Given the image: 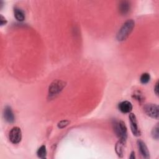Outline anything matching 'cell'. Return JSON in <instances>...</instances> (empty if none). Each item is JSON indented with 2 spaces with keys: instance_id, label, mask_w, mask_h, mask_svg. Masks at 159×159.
Instances as JSON below:
<instances>
[{
  "instance_id": "1",
  "label": "cell",
  "mask_w": 159,
  "mask_h": 159,
  "mask_svg": "<svg viewBox=\"0 0 159 159\" xmlns=\"http://www.w3.org/2000/svg\"><path fill=\"white\" fill-rule=\"evenodd\" d=\"M134 27L135 22L133 19H129L125 21L117 33V40L120 42L126 40L132 32Z\"/></svg>"
},
{
  "instance_id": "2",
  "label": "cell",
  "mask_w": 159,
  "mask_h": 159,
  "mask_svg": "<svg viewBox=\"0 0 159 159\" xmlns=\"http://www.w3.org/2000/svg\"><path fill=\"white\" fill-rule=\"evenodd\" d=\"M112 127L119 140L125 143L127 139V129L124 122L122 120H113Z\"/></svg>"
},
{
  "instance_id": "3",
  "label": "cell",
  "mask_w": 159,
  "mask_h": 159,
  "mask_svg": "<svg viewBox=\"0 0 159 159\" xmlns=\"http://www.w3.org/2000/svg\"><path fill=\"white\" fill-rule=\"evenodd\" d=\"M65 86V83L61 80L53 81L48 88V97L53 98L57 96Z\"/></svg>"
},
{
  "instance_id": "4",
  "label": "cell",
  "mask_w": 159,
  "mask_h": 159,
  "mask_svg": "<svg viewBox=\"0 0 159 159\" xmlns=\"http://www.w3.org/2000/svg\"><path fill=\"white\" fill-rule=\"evenodd\" d=\"M10 141L14 143H19L22 139V131L19 127H14L10 130L9 134Z\"/></svg>"
},
{
  "instance_id": "5",
  "label": "cell",
  "mask_w": 159,
  "mask_h": 159,
  "mask_svg": "<svg viewBox=\"0 0 159 159\" xmlns=\"http://www.w3.org/2000/svg\"><path fill=\"white\" fill-rule=\"evenodd\" d=\"M145 113L149 117L158 119V106L155 104H147L144 107Z\"/></svg>"
},
{
  "instance_id": "6",
  "label": "cell",
  "mask_w": 159,
  "mask_h": 159,
  "mask_svg": "<svg viewBox=\"0 0 159 159\" xmlns=\"http://www.w3.org/2000/svg\"><path fill=\"white\" fill-rule=\"evenodd\" d=\"M129 122H130V129H131L132 133L134 136H136V137L140 136L141 134V132L138 126L137 120L135 115L133 113H130L129 116Z\"/></svg>"
},
{
  "instance_id": "7",
  "label": "cell",
  "mask_w": 159,
  "mask_h": 159,
  "mask_svg": "<svg viewBox=\"0 0 159 159\" xmlns=\"http://www.w3.org/2000/svg\"><path fill=\"white\" fill-rule=\"evenodd\" d=\"M131 9V4L128 1H120L118 6L119 12L122 16H125L127 14Z\"/></svg>"
},
{
  "instance_id": "8",
  "label": "cell",
  "mask_w": 159,
  "mask_h": 159,
  "mask_svg": "<svg viewBox=\"0 0 159 159\" xmlns=\"http://www.w3.org/2000/svg\"><path fill=\"white\" fill-rule=\"evenodd\" d=\"M137 144L139 151L142 157L144 158H148L150 157V153L146 144L141 140H138Z\"/></svg>"
},
{
  "instance_id": "9",
  "label": "cell",
  "mask_w": 159,
  "mask_h": 159,
  "mask_svg": "<svg viewBox=\"0 0 159 159\" xmlns=\"http://www.w3.org/2000/svg\"><path fill=\"white\" fill-rule=\"evenodd\" d=\"M3 116L6 122L13 123L15 121V116L12 108L10 106H6L3 111Z\"/></svg>"
},
{
  "instance_id": "10",
  "label": "cell",
  "mask_w": 159,
  "mask_h": 159,
  "mask_svg": "<svg viewBox=\"0 0 159 159\" xmlns=\"http://www.w3.org/2000/svg\"><path fill=\"white\" fill-rule=\"evenodd\" d=\"M132 107H133L132 103L128 101H122L118 105V108L119 111L124 114L130 113L132 110Z\"/></svg>"
},
{
  "instance_id": "11",
  "label": "cell",
  "mask_w": 159,
  "mask_h": 159,
  "mask_svg": "<svg viewBox=\"0 0 159 159\" xmlns=\"http://www.w3.org/2000/svg\"><path fill=\"white\" fill-rule=\"evenodd\" d=\"M14 15L16 19L19 22H22L25 20V13L20 8L15 7L14 8Z\"/></svg>"
},
{
  "instance_id": "12",
  "label": "cell",
  "mask_w": 159,
  "mask_h": 159,
  "mask_svg": "<svg viewBox=\"0 0 159 159\" xmlns=\"http://www.w3.org/2000/svg\"><path fill=\"white\" fill-rule=\"evenodd\" d=\"M124 143H123L122 142L119 140L115 146V150L116 152L117 153V155H118V157H119L120 158H122L123 155H124Z\"/></svg>"
},
{
  "instance_id": "13",
  "label": "cell",
  "mask_w": 159,
  "mask_h": 159,
  "mask_svg": "<svg viewBox=\"0 0 159 159\" xmlns=\"http://www.w3.org/2000/svg\"><path fill=\"white\" fill-rule=\"evenodd\" d=\"M37 155L39 158H45L47 157V149L45 145H42L40 147L37 152Z\"/></svg>"
},
{
  "instance_id": "14",
  "label": "cell",
  "mask_w": 159,
  "mask_h": 159,
  "mask_svg": "<svg viewBox=\"0 0 159 159\" xmlns=\"http://www.w3.org/2000/svg\"><path fill=\"white\" fill-rule=\"evenodd\" d=\"M150 80V75L148 73H143L140 77V81L141 83L145 84L148 83Z\"/></svg>"
},
{
  "instance_id": "15",
  "label": "cell",
  "mask_w": 159,
  "mask_h": 159,
  "mask_svg": "<svg viewBox=\"0 0 159 159\" xmlns=\"http://www.w3.org/2000/svg\"><path fill=\"white\" fill-rule=\"evenodd\" d=\"M158 125L157 124L152 130V136L154 139L158 140L159 137V132H158Z\"/></svg>"
},
{
  "instance_id": "16",
  "label": "cell",
  "mask_w": 159,
  "mask_h": 159,
  "mask_svg": "<svg viewBox=\"0 0 159 159\" xmlns=\"http://www.w3.org/2000/svg\"><path fill=\"white\" fill-rule=\"evenodd\" d=\"M133 98L140 102H142L144 99L142 94L140 91H136L134 94H133Z\"/></svg>"
},
{
  "instance_id": "17",
  "label": "cell",
  "mask_w": 159,
  "mask_h": 159,
  "mask_svg": "<svg viewBox=\"0 0 159 159\" xmlns=\"http://www.w3.org/2000/svg\"><path fill=\"white\" fill-rule=\"evenodd\" d=\"M69 121L68 120H61L60 122H59L57 124V126L58 128L60 129H63L65 127H66V125H68L69 124Z\"/></svg>"
},
{
  "instance_id": "18",
  "label": "cell",
  "mask_w": 159,
  "mask_h": 159,
  "mask_svg": "<svg viewBox=\"0 0 159 159\" xmlns=\"http://www.w3.org/2000/svg\"><path fill=\"white\" fill-rule=\"evenodd\" d=\"M0 22H1V26H2V25L6 24V23H7V20H6V19L2 14L0 15Z\"/></svg>"
},
{
  "instance_id": "19",
  "label": "cell",
  "mask_w": 159,
  "mask_h": 159,
  "mask_svg": "<svg viewBox=\"0 0 159 159\" xmlns=\"http://www.w3.org/2000/svg\"><path fill=\"white\" fill-rule=\"evenodd\" d=\"M154 92L157 96L158 95V81H157L154 86Z\"/></svg>"
},
{
  "instance_id": "20",
  "label": "cell",
  "mask_w": 159,
  "mask_h": 159,
  "mask_svg": "<svg viewBox=\"0 0 159 159\" xmlns=\"http://www.w3.org/2000/svg\"><path fill=\"white\" fill-rule=\"evenodd\" d=\"M129 158H130V159H134V158H135V152H134V151H132V152H131Z\"/></svg>"
}]
</instances>
